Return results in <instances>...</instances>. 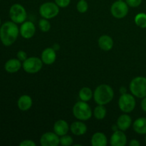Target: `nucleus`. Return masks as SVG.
Here are the masks:
<instances>
[{"label": "nucleus", "instance_id": "nucleus-15", "mask_svg": "<svg viewBox=\"0 0 146 146\" xmlns=\"http://www.w3.org/2000/svg\"><path fill=\"white\" fill-rule=\"evenodd\" d=\"M70 128L68 123L64 120H58L56 121L54 125V131L58 136L66 135Z\"/></svg>", "mask_w": 146, "mask_h": 146}, {"label": "nucleus", "instance_id": "nucleus-21", "mask_svg": "<svg viewBox=\"0 0 146 146\" xmlns=\"http://www.w3.org/2000/svg\"><path fill=\"white\" fill-rule=\"evenodd\" d=\"M133 128L135 133L141 135L146 134V118L141 117L135 120L133 123Z\"/></svg>", "mask_w": 146, "mask_h": 146}, {"label": "nucleus", "instance_id": "nucleus-25", "mask_svg": "<svg viewBox=\"0 0 146 146\" xmlns=\"http://www.w3.org/2000/svg\"><path fill=\"white\" fill-rule=\"evenodd\" d=\"M38 27L43 32H48L51 29V23L46 19H41L38 22Z\"/></svg>", "mask_w": 146, "mask_h": 146}, {"label": "nucleus", "instance_id": "nucleus-20", "mask_svg": "<svg viewBox=\"0 0 146 146\" xmlns=\"http://www.w3.org/2000/svg\"><path fill=\"white\" fill-rule=\"evenodd\" d=\"M108 143L107 137L104 133L97 132L92 135L91 145L93 146H106Z\"/></svg>", "mask_w": 146, "mask_h": 146}, {"label": "nucleus", "instance_id": "nucleus-12", "mask_svg": "<svg viewBox=\"0 0 146 146\" xmlns=\"http://www.w3.org/2000/svg\"><path fill=\"white\" fill-rule=\"evenodd\" d=\"M110 143L112 146H125L127 143V137L124 131L117 130L114 131L110 139Z\"/></svg>", "mask_w": 146, "mask_h": 146}, {"label": "nucleus", "instance_id": "nucleus-10", "mask_svg": "<svg viewBox=\"0 0 146 146\" xmlns=\"http://www.w3.org/2000/svg\"><path fill=\"white\" fill-rule=\"evenodd\" d=\"M40 143L42 146H57L60 144L59 136L54 132H46L41 135Z\"/></svg>", "mask_w": 146, "mask_h": 146}, {"label": "nucleus", "instance_id": "nucleus-18", "mask_svg": "<svg viewBox=\"0 0 146 146\" xmlns=\"http://www.w3.org/2000/svg\"><path fill=\"white\" fill-rule=\"evenodd\" d=\"M33 104L32 98L28 95H22L19 97L17 101V106L19 110L22 111H26L31 108Z\"/></svg>", "mask_w": 146, "mask_h": 146}, {"label": "nucleus", "instance_id": "nucleus-2", "mask_svg": "<svg viewBox=\"0 0 146 146\" xmlns=\"http://www.w3.org/2000/svg\"><path fill=\"white\" fill-rule=\"evenodd\" d=\"M114 97L113 88L107 84L99 85L94 92V99L98 105H106L109 104Z\"/></svg>", "mask_w": 146, "mask_h": 146}, {"label": "nucleus", "instance_id": "nucleus-30", "mask_svg": "<svg viewBox=\"0 0 146 146\" xmlns=\"http://www.w3.org/2000/svg\"><path fill=\"white\" fill-rule=\"evenodd\" d=\"M17 58H18L19 60H20L21 61H22V62L25 61V60L28 58V57H27V53H26L24 51H22V50L19 51L18 52H17Z\"/></svg>", "mask_w": 146, "mask_h": 146}, {"label": "nucleus", "instance_id": "nucleus-35", "mask_svg": "<svg viewBox=\"0 0 146 146\" xmlns=\"http://www.w3.org/2000/svg\"><path fill=\"white\" fill-rule=\"evenodd\" d=\"M145 143H146V134H145Z\"/></svg>", "mask_w": 146, "mask_h": 146}, {"label": "nucleus", "instance_id": "nucleus-5", "mask_svg": "<svg viewBox=\"0 0 146 146\" xmlns=\"http://www.w3.org/2000/svg\"><path fill=\"white\" fill-rule=\"evenodd\" d=\"M135 106H136V101L133 94H127V93L121 94L118 100V106L121 111L125 113H129L135 109Z\"/></svg>", "mask_w": 146, "mask_h": 146}, {"label": "nucleus", "instance_id": "nucleus-26", "mask_svg": "<svg viewBox=\"0 0 146 146\" xmlns=\"http://www.w3.org/2000/svg\"><path fill=\"white\" fill-rule=\"evenodd\" d=\"M88 4L86 0H79L76 4V9L80 13H85L88 11Z\"/></svg>", "mask_w": 146, "mask_h": 146}, {"label": "nucleus", "instance_id": "nucleus-1", "mask_svg": "<svg viewBox=\"0 0 146 146\" xmlns=\"http://www.w3.org/2000/svg\"><path fill=\"white\" fill-rule=\"evenodd\" d=\"M19 29L14 21H7L0 27V40L6 46H11L18 38Z\"/></svg>", "mask_w": 146, "mask_h": 146}, {"label": "nucleus", "instance_id": "nucleus-19", "mask_svg": "<svg viewBox=\"0 0 146 146\" xmlns=\"http://www.w3.org/2000/svg\"><path fill=\"white\" fill-rule=\"evenodd\" d=\"M71 133L75 135H83L86 133L87 126L81 121H75L72 123L70 126Z\"/></svg>", "mask_w": 146, "mask_h": 146}, {"label": "nucleus", "instance_id": "nucleus-9", "mask_svg": "<svg viewBox=\"0 0 146 146\" xmlns=\"http://www.w3.org/2000/svg\"><path fill=\"white\" fill-rule=\"evenodd\" d=\"M128 5L124 1H115L111 7V13L113 17L116 19H123L128 13Z\"/></svg>", "mask_w": 146, "mask_h": 146}, {"label": "nucleus", "instance_id": "nucleus-31", "mask_svg": "<svg viewBox=\"0 0 146 146\" xmlns=\"http://www.w3.org/2000/svg\"><path fill=\"white\" fill-rule=\"evenodd\" d=\"M20 146H36V144L35 142H34L31 140H24V141H21L19 143Z\"/></svg>", "mask_w": 146, "mask_h": 146}, {"label": "nucleus", "instance_id": "nucleus-16", "mask_svg": "<svg viewBox=\"0 0 146 146\" xmlns=\"http://www.w3.org/2000/svg\"><path fill=\"white\" fill-rule=\"evenodd\" d=\"M131 124H132V119L128 114H123V115H120L117 119L116 125L118 129L121 131H127L131 127Z\"/></svg>", "mask_w": 146, "mask_h": 146}, {"label": "nucleus", "instance_id": "nucleus-6", "mask_svg": "<svg viewBox=\"0 0 146 146\" xmlns=\"http://www.w3.org/2000/svg\"><path fill=\"white\" fill-rule=\"evenodd\" d=\"M9 17L16 24H22L27 18V13L25 8L20 4H14L10 7Z\"/></svg>", "mask_w": 146, "mask_h": 146}, {"label": "nucleus", "instance_id": "nucleus-37", "mask_svg": "<svg viewBox=\"0 0 146 146\" xmlns=\"http://www.w3.org/2000/svg\"><path fill=\"white\" fill-rule=\"evenodd\" d=\"M118 1H124V0H118Z\"/></svg>", "mask_w": 146, "mask_h": 146}, {"label": "nucleus", "instance_id": "nucleus-11", "mask_svg": "<svg viewBox=\"0 0 146 146\" xmlns=\"http://www.w3.org/2000/svg\"><path fill=\"white\" fill-rule=\"evenodd\" d=\"M36 32V27L31 21H27L22 23L19 29V33L21 36L25 39L32 38Z\"/></svg>", "mask_w": 146, "mask_h": 146}, {"label": "nucleus", "instance_id": "nucleus-13", "mask_svg": "<svg viewBox=\"0 0 146 146\" xmlns=\"http://www.w3.org/2000/svg\"><path fill=\"white\" fill-rule=\"evenodd\" d=\"M41 61L46 65H51L56 59V53L53 48H46L41 53Z\"/></svg>", "mask_w": 146, "mask_h": 146}, {"label": "nucleus", "instance_id": "nucleus-17", "mask_svg": "<svg viewBox=\"0 0 146 146\" xmlns=\"http://www.w3.org/2000/svg\"><path fill=\"white\" fill-rule=\"evenodd\" d=\"M113 44V40L108 35H102L98 38V46L103 51H108L111 50Z\"/></svg>", "mask_w": 146, "mask_h": 146}, {"label": "nucleus", "instance_id": "nucleus-23", "mask_svg": "<svg viewBox=\"0 0 146 146\" xmlns=\"http://www.w3.org/2000/svg\"><path fill=\"white\" fill-rule=\"evenodd\" d=\"M94 115L97 120H103L106 117L107 113V110L104 105H98L94 111Z\"/></svg>", "mask_w": 146, "mask_h": 146}, {"label": "nucleus", "instance_id": "nucleus-8", "mask_svg": "<svg viewBox=\"0 0 146 146\" xmlns=\"http://www.w3.org/2000/svg\"><path fill=\"white\" fill-rule=\"evenodd\" d=\"M43 61L38 57L31 56L27 58L23 61L22 67L24 71L28 74H36L39 72L43 66Z\"/></svg>", "mask_w": 146, "mask_h": 146}, {"label": "nucleus", "instance_id": "nucleus-3", "mask_svg": "<svg viewBox=\"0 0 146 146\" xmlns=\"http://www.w3.org/2000/svg\"><path fill=\"white\" fill-rule=\"evenodd\" d=\"M73 114L79 121H88L92 116L93 112L87 102L80 101L76 103L73 107Z\"/></svg>", "mask_w": 146, "mask_h": 146}, {"label": "nucleus", "instance_id": "nucleus-24", "mask_svg": "<svg viewBox=\"0 0 146 146\" xmlns=\"http://www.w3.org/2000/svg\"><path fill=\"white\" fill-rule=\"evenodd\" d=\"M134 21L135 24L140 28H146V14L145 13H138L135 17Z\"/></svg>", "mask_w": 146, "mask_h": 146}, {"label": "nucleus", "instance_id": "nucleus-14", "mask_svg": "<svg viewBox=\"0 0 146 146\" xmlns=\"http://www.w3.org/2000/svg\"><path fill=\"white\" fill-rule=\"evenodd\" d=\"M22 66L21 61L18 58H11L5 63L4 69L9 74H14L20 70Z\"/></svg>", "mask_w": 146, "mask_h": 146}, {"label": "nucleus", "instance_id": "nucleus-36", "mask_svg": "<svg viewBox=\"0 0 146 146\" xmlns=\"http://www.w3.org/2000/svg\"><path fill=\"white\" fill-rule=\"evenodd\" d=\"M0 27H1V19H0Z\"/></svg>", "mask_w": 146, "mask_h": 146}, {"label": "nucleus", "instance_id": "nucleus-4", "mask_svg": "<svg viewBox=\"0 0 146 146\" xmlns=\"http://www.w3.org/2000/svg\"><path fill=\"white\" fill-rule=\"evenodd\" d=\"M130 91L134 96L143 98L146 96V78L137 76L130 83Z\"/></svg>", "mask_w": 146, "mask_h": 146}, {"label": "nucleus", "instance_id": "nucleus-34", "mask_svg": "<svg viewBox=\"0 0 146 146\" xmlns=\"http://www.w3.org/2000/svg\"><path fill=\"white\" fill-rule=\"evenodd\" d=\"M52 48H54L55 51H58V50H59V48H60V46L58 45V44H54Z\"/></svg>", "mask_w": 146, "mask_h": 146}, {"label": "nucleus", "instance_id": "nucleus-29", "mask_svg": "<svg viewBox=\"0 0 146 146\" xmlns=\"http://www.w3.org/2000/svg\"><path fill=\"white\" fill-rule=\"evenodd\" d=\"M56 4L61 8H65L69 5L71 0H54Z\"/></svg>", "mask_w": 146, "mask_h": 146}, {"label": "nucleus", "instance_id": "nucleus-38", "mask_svg": "<svg viewBox=\"0 0 146 146\" xmlns=\"http://www.w3.org/2000/svg\"><path fill=\"white\" fill-rule=\"evenodd\" d=\"M0 1H1V0H0Z\"/></svg>", "mask_w": 146, "mask_h": 146}, {"label": "nucleus", "instance_id": "nucleus-33", "mask_svg": "<svg viewBox=\"0 0 146 146\" xmlns=\"http://www.w3.org/2000/svg\"><path fill=\"white\" fill-rule=\"evenodd\" d=\"M130 146H140L141 145V143H140L139 141L136 139H133L131 140V141L129 143Z\"/></svg>", "mask_w": 146, "mask_h": 146}, {"label": "nucleus", "instance_id": "nucleus-32", "mask_svg": "<svg viewBox=\"0 0 146 146\" xmlns=\"http://www.w3.org/2000/svg\"><path fill=\"white\" fill-rule=\"evenodd\" d=\"M141 106L143 111L144 112H146V96L143 98V100L141 101Z\"/></svg>", "mask_w": 146, "mask_h": 146}, {"label": "nucleus", "instance_id": "nucleus-7", "mask_svg": "<svg viewBox=\"0 0 146 146\" xmlns=\"http://www.w3.org/2000/svg\"><path fill=\"white\" fill-rule=\"evenodd\" d=\"M59 13V7L55 2L47 1L39 7V14L43 18L50 19L56 17Z\"/></svg>", "mask_w": 146, "mask_h": 146}, {"label": "nucleus", "instance_id": "nucleus-22", "mask_svg": "<svg viewBox=\"0 0 146 146\" xmlns=\"http://www.w3.org/2000/svg\"><path fill=\"white\" fill-rule=\"evenodd\" d=\"M78 96L81 101L88 102L92 98V97H94V93L88 87H83L79 91Z\"/></svg>", "mask_w": 146, "mask_h": 146}, {"label": "nucleus", "instance_id": "nucleus-28", "mask_svg": "<svg viewBox=\"0 0 146 146\" xmlns=\"http://www.w3.org/2000/svg\"><path fill=\"white\" fill-rule=\"evenodd\" d=\"M125 2L128 5V7L135 8L139 7L142 3V0H125Z\"/></svg>", "mask_w": 146, "mask_h": 146}, {"label": "nucleus", "instance_id": "nucleus-27", "mask_svg": "<svg viewBox=\"0 0 146 146\" xmlns=\"http://www.w3.org/2000/svg\"><path fill=\"white\" fill-rule=\"evenodd\" d=\"M74 140L72 137L68 135H64L61 136L60 138V144L63 146H70L73 144Z\"/></svg>", "mask_w": 146, "mask_h": 146}]
</instances>
